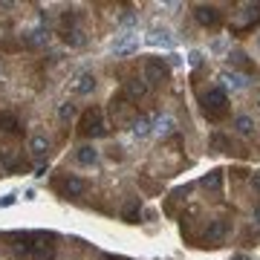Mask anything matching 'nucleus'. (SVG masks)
<instances>
[{
	"label": "nucleus",
	"instance_id": "f257e3e1",
	"mask_svg": "<svg viewBox=\"0 0 260 260\" xmlns=\"http://www.w3.org/2000/svg\"><path fill=\"white\" fill-rule=\"evenodd\" d=\"M225 104H229V99H225L223 87H214V90H208V93L203 95V107H205V116H208V119H223Z\"/></svg>",
	"mask_w": 260,
	"mask_h": 260
},
{
	"label": "nucleus",
	"instance_id": "f03ea898",
	"mask_svg": "<svg viewBox=\"0 0 260 260\" xmlns=\"http://www.w3.org/2000/svg\"><path fill=\"white\" fill-rule=\"evenodd\" d=\"M84 133V136H102L104 133V121H102V110H95V107H90V110L81 116V127H78Z\"/></svg>",
	"mask_w": 260,
	"mask_h": 260
},
{
	"label": "nucleus",
	"instance_id": "7ed1b4c3",
	"mask_svg": "<svg viewBox=\"0 0 260 260\" xmlns=\"http://www.w3.org/2000/svg\"><path fill=\"white\" fill-rule=\"evenodd\" d=\"M142 78H145V84H162L168 78V67L162 64V61H156V58H150L148 64H145V75H142Z\"/></svg>",
	"mask_w": 260,
	"mask_h": 260
},
{
	"label": "nucleus",
	"instance_id": "20e7f679",
	"mask_svg": "<svg viewBox=\"0 0 260 260\" xmlns=\"http://www.w3.org/2000/svg\"><path fill=\"white\" fill-rule=\"evenodd\" d=\"M136 47H139V35H136V32H121V35L116 38V44H113V52H116V55H130Z\"/></svg>",
	"mask_w": 260,
	"mask_h": 260
},
{
	"label": "nucleus",
	"instance_id": "39448f33",
	"mask_svg": "<svg viewBox=\"0 0 260 260\" xmlns=\"http://www.w3.org/2000/svg\"><path fill=\"white\" fill-rule=\"evenodd\" d=\"M52 254H55V243H49V237L38 234L35 243H32V257L35 260H52Z\"/></svg>",
	"mask_w": 260,
	"mask_h": 260
},
{
	"label": "nucleus",
	"instance_id": "423d86ee",
	"mask_svg": "<svg viewBox=\"0 0 260 260\" xmlns=\"http://www.w3.org/2000/svg\"><path fill=\"white\" fill-rule=\"evenodd\" d=\"M145 93H148L145 78H130V81L124 84V95H127V102H136V99H142Z\"/></svg>",
	"mask_w": 260,
	"mask_h": 260
},
{
	"label": "nucleus",
	"instance_id": "0eeeda50",
	"mask_svg": "<svg viewBox=\"0 0 260 260\" xmlns=\"http://www.w3.org/2000/svg\"><path fill=\"white\" fill-rule=\"evenodd\" d=\"M194 15L203 26H217V23H220V12L214 9V6H197Z\"/></svg>",
	"mask_w": 260,
	"mask_h": 260
},
{
	"label": "nucleus",
	"instance_id": "6e6552de",
	"mask_svg": "<svg viewBox=\"0 0 260 260\" xmlns=\"http://www.w3.org/2000/svg\"><path fill=\"white\" fill-rule=\"evenodd\" d=\"M229 234V223L225 220H214L211 225H208V232H205V240L208 243H220Z\"/></svg>",
	"mask_w": 260,
	"mask_h": 260
},
{
	"label": "nucleus",
	"instance_id": "1a4fd4ad",
	"mask_svg": "<svg viewBox=\"0 0 260 260\" xmlns=\"http://www.w3.org/2000/svg\"><path fill=\"white\" fill-rule=\"evenodd\" d=\"M87 191V182L81 177H67L64 179V194L67 197H81Z\"/></svg>",
	"mask_w": 260,
	"mask_h": 260
},
{
	"label": "nucleus",
	"instance_id": "9d476101",
	"mask_svg": "<svg viewBox=\"0 0 260 260\" xmlns=\"http://www.w3.org/2000/svg\"><path fill=\"white\" fill-rule=\"evenodd\" d=\"M95 90V75L93 73H81L78 75V81H75V93L78 95H87Z\"/></svg>",
	"mask_w": 260,
	"mask_h": 260
},
{
	"label": "nucleus",
	"instance_id": "9b49d317",
	"mask_svg": "<svg viewBox=\"0 0 260 260\" xmlns=\"http://www.w3.org/2000/svg\"><path fill=\"white\" fill-rule=\"evenodd\" d=\"M29 150H32V156L44 159L47 150H49V139L47 136H32V139H29Z\"/></svg>",
	"mask_w": 260,
	"mask_h": 260
},
{
	"label": "nucleus",
	"instance_id": "f8f14e48",
	"mask_svg": "<svg viewBox=\"0 0 260 260\" xmlns=\"http://www.w3.org/2000/svg\"><path fill=\"white\" fill-rule=\"evenodd\" d=\"M220 78H223V84H225V87H232V90H243V87L249 84V78L240 75V73H223Z\"/></svg>",
	"mask_w": 260,
	"mask_h": 260
},
{
	"label": "nucleus",
	"instance_id": "ddd939ff",
	"mask_svg": "<svg viewBox=\"0 0 260 260\" xmlns=\"http://www.w3.org/2000/svg\"><path fill=\"white\" fill-rule=\"evenodd\" d=\"M18 165H20L18 150H0V168L3 171H15Z\"/></svg>",
	"mask_w": 260,
	"mask_h": 260
},
{
	"label": "nucleus",
	"instance_id": "4468645a",
	"mask_svg": "<svg viewBox=\"0 0 260 260\" xmlns=\"http://www.w3.org/2000/svg\"><path fill=\"white\" fill-rule=\"evenodd\" d=\"M47 41H49L47 26H35V29L26 35V44H32V47H41V44H47Z\"/></svg>",
	"mask_w": 260,
	"mask_h": 260
},
{
	"label": "nucleus",
	"instance_id": "2eb2a0df",
	"mask_svg": "<svg viewBox=\"0 0 260 260\" xmlns=\"http://www.w3.org/2000/svg\"><path fill=\"white\" fill-rule=\"evenodd\" d=\"M0 130L6 133H20V121L12 116V113H0Z\"/></svg>",
	"mask_w": 260,
	"mask_h": 260
},
{
	"label": "nucleus",
	"instance_id": "dca6fc26",
	"mask_svg": "<svg viewBox=\"0 0 260 260\" xmlns=\"http://www.w3.org/2000/svg\"><path fill=\"white\" fill-rule=\"evenodd\" d=\"M75 159H78L81 165H93L95 159H99V150H95V148H90V145H84V148H78Z\"/></svg>",
	"mask_w": 260,
	"mask_h": 260
},
{
	"label": "nucleus",
	"instance_id": "f3484780",
	"mask_svg": "<svg viewBox=\"0 0 260 260\" xmlns=\"http://www.w3.org/2000/svg\"><path fill=\"white\" fill-rule=\"evenodd\" d=\"M234 130H237L240 136H251V133H254V121H251L249 116H237V119H234Z\"/></svg>",
	"mask_w": 260,
	"mask_h": 260
},
{
	"label": "nucleus",
	"instance_id": "a211bd4d",
	"mask_svg": "<svg viewBox=\"0 0 260 260\" xmlns=\"http://www.w3.org/2000/svg\"><path fill=\"white\" fill-rule=\"evenodd\" d=\"M64 41H67V44H70V47H81V44H84V41H87V38H84V32H81V29H64Z\"/></svg>",
	"mask_w": 260,
	"mask_h": 260
},
{
	"label": "nucleus",
	"instance_id": "6ab92c4d",
	"mask_svg": "<svg viewBox=\"0 0 260 260\" xmlns=\"http://www.w3.org/2000/svg\"><path fill=\"white\" fill-rule=\"evenodd\" d=\"M220 182H223V174L220 171H211L208 177H203V185L211 188V191H220Z\"/></svg>",
	"mask_w": 260,
	"mask_h": 260
},
{
	"label": "nucleus",
	"instance_id": "aec40b11",
	"mask_svg": "<svg viewBox=\"0 0 260 260\" xmlns=\"http://www.w3.org/2000/svg\"><path fill=\"white\" fill-rule=\"evenodd\" d=\"M150 44H165V47H174V38H168V32H150V38H148Z\"/></svg>",
	"mask_w": 260,
	"mask_h": 260
},
{
	"label": "nucleus",
	"instance_id": "412c9836",
	"mask_svg": "<svg viewBox=\"0 0 260 260\" xmlns=\"http://www.w3.org/2000/svg\"><path fill=\"white\" fill-rule=\"evenodd\" d=\"M121 217H124V223H136V220H139V203H130Z\"/></svg>",
	"mask_w": 260,
	"mask_h": 260
},
{
	"label": "nucleus",
	"instance_id": "4be33fe9",
	"mask_svg": "<svg viewBox=\"0 0 260 260\" xmlns=\"http://www.w3.org/2000/svg\"><path fill=\"white\" fill-rule=\"evenodd\" d=\"M133 133H136V136H148L150 133V119H136L133 121Z\"/></svg>",
	"mask_w": 260,
	"mask_h": 260
},
{
	"label": "nucleus",
	"instance_id": "5701e85b",
	"mask_svg": "<svg viewBox=\"0 0 260 260\" xmlns=\"http://www.w3.org/2000/svg\"><path fill=\"white\" fill-rule=\"evenodd\" d=\"M153 124H156L159 133H171V130H174V119H171V116H159Z\"/></svg>",
	"mask_w": 260,
	"mask_h": 260
},
{
	"label": "nucleus",
	"instance_id": "b1692460",
	"mask_svg": "<svg viewBox=\"0 0 260 260\" xmlns=\"http://www.w3.org/2000/svg\"><path fill=\"white\" fill-rule=\"evenodd\" d=\"M58 116H61V121H70L75 116V104L73 102H64L61 107H58Z\"/></svg>",
	"mask_w": 260,
	"mask_h": 260
},
{
	"label": "nucleus",
	"instance_id": "393cba45",
	"mask_svg": "<svg viewBox=\"0 0 260 260\" xmlns=\"http://www.w3.org/2000/svg\"><path fill=\"white\" fill-rule=\"evenodd\" d=\"M251 185H254V188L260 191V171H257V174H251Z\"/></svg>",
	"mask_w": 260,
	"mask_h": 260
},
{
	"label": "nucleus",
	"instance_id": "a878e982",
	"mask_svg": "<svg viewBox=\"0 0 260 260\" xmlns=\"http://www.w3.org/2000/svg\"><path fill=\"white\" fill-rule=\"evenodd\" d=\"M234 260H249V257H246V254H237V257H234Z\"/></svg>",
	"mask_w": 260,
	"mask_h": 260
},
{
	"label": "nucleus",
	"instance_id": "bb28decb",
	"mask_svg": "<svg viewBox=\"0 0 260 260\" xmlns=\"http://www.w3.org/2000/svg\"><path fill=\"white\" fill-rule=\"evenodd\" d=\"M102 260H113V257H110V254H104V257H102Z\"/></svg>",
	"mask_w": 260,
	"mask_h": 260
},
{
	"label": "nucleus",
	"instance_id": "cd10ccee",
	"mask_svg": "<svg viewBox=\"0 0 260 260\" xmlns=\"http://www.w3.org/2000/svg\"><path fill=\"white\" fill-rule=\"evenodd\" d=\"M257 223H260V205H257Z\"/></svg>",
	"mask_w": 260,
	"mask_h": 260
}]
</instances>
